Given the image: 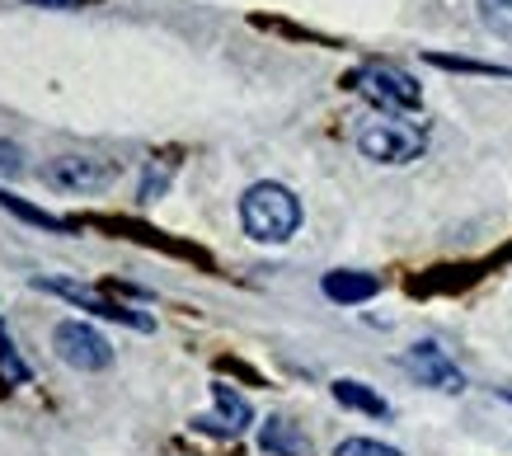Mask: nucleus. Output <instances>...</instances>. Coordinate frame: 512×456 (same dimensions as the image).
I'll list each match as a JSON object with an SVG mask.
<instances>
[{
    "label": "nucleus",
    "mask_w": 512,
    "mask_h": 456,
    "mask_svg": "<svg viewBox=\"0 0 512 456\" xmlns=\"http://www.w3.org/2000/svg\"><path fill=\"white\" fill-rule=\"evenodd\" d=\"M240 226L259 245H287L301 226V203L287 184H273V179L249 184L245 198H240Z\"/></svg>",
    "instance_id": "1"
},
{
    "label": "nucleus",
    "mask_w": 512,
    "mask_h": 456,
    "mask_svg": "<svg viewBox=\"0 0 512 456\" xmlns=\"http://www.w3.org/2000/svg\"><path fill=\"white\" fill-rule=\"evenodd\" d=\"M357 151L376 165H409L428 151V127L409 123L400 113H367L353 132Z\"/></svg>",
    "instance_id": "2"
},
{
    "label": "nucleus",
    "mask_w": 512,
    "mask_h": 456,
    "mask_svg": "<svg viewBox=\"0 0 512 456\" xmlns=\"http://www.w3.org/2000/svg\"><path fill=\"white\" fill-rule=\"evenodd\" d=\"M348 85H353L357 95L372 99L376 113H414L423 104V85L390 62L357 66V71H348Z\"/></svg>",
    "instance_id": "3"
},
{
    "label": "nucleus",
    "mask_w": 512,
    "mask_h": 456,
    "mask_svg": "<svg viewBox=\"0 0 512 456\" xmlns=\"http://www.w3.org/2000/svg\"><path fill=\"white\" fill-rule=\"evenodd\" d=\"M52 348H57V358L66 367H76V372H104L113 362V344L104 334L85 325V320H62L57 330H52Z\"/></svg>",
    "instance_id": "4"
},
{
    "label": "nucleus",
    "mask_w": 512,
    "mask_h": 456,
    "mask_svg": "<svg viewBox=\"0 0 512 456\" xmlns=\"http://www.w3.org/2000/svg\"><path fill=\"white\" fill-rule=\"evenodd\" d=\"M43 179L62 193H99L118 179V165L99 156H57L43 165Z\"/></svg>",
    "instance_id": "5"
},
{
    "label": "nucleus",
    "mask_w": 512,
    "mask_h": 456,
    "mask_svg": "<svg viewBox=\"0 0 512 456\" xmlns=\"http://www.w3.org/2000/svg\"><path fill=\"white\" fill-rule=\"evenodd\" d=\"M400 367L419 381V386H433V391H447V395L466 391V372H461V367L447 358V348H437L433 339H423V344L409 348L400 358Z\"/></svg>",
    "instance_id": "6"
},
{
    "label": "nucleus",
    "mask_w": 512,
    "mask_h": 456,
    "mask_svg": "<svg viewBox=\"0 0 512 456\" xmlns=\"http://www.w3.org/2000/svg\"><path fill=\"white\" fill-rule=\"evenodd\" d=\"M38 287H43V292H57V297H66V301H76V306L94 311L99 320H118V325H132V330H141V334L156 330V320H151V315L132 311V306H123V301L99 297V292H90V287H80V283H66V278H38Z\"/></svg>",
    "instance_id": "7"
},
{
    "label": "nucleus",
    "mask_w": 512,
    "mask_h": 456,
    "mask_svg": "<svg viewBox=\"0 0 512 456\" xmlns=\"http://www.w3.org/2000/svg\"><path fill=\"white\" fill-rule=\"evenodd\" d=\"M212 400H217V409H212V414H198V419H193V428H202V433H217V438H240V433L254 424V409H249V400L235 391V386L212 381Z\"/></svg>",
    "instance_id": "8"
},
{
    "label": "nucleus",
    "mask_w": 512,
    "mask_h": 456,
    "mask_svg": "<svg viewBox=\"0 0 512 456\" xmlns=\"http://www.w3.org/2000/svg\"><path fill=\"white\" fill-rule=\"evenodd\" d=\"M325 297L339 301V306H362V301H372L381 292V278L376 273H357V268H334L325 273Z\"/></svg>",
    "instance_id": "9"
},
{
    "label": "nucleus",
    "mask_w": 512,
    "mask_h": 456,
    "mask_svg": "<svg viewBox=\"0 0 512 456\" xmlns=\"http://www.w3.org/2000/svg\"><path fill=\"white\" fill-rule=\"evenodd\" d=\"M259 447H264L268 456H315V447H311V438L301 433V424L282 419V414L264 419V428H259Z\"/></svg>",
    "instance_id": "10"
},
{
    "label": "nucleus",
    "mask_w": 512,
    "mask_h": 456,
    "mask_svg": "<svg viewBox=\"0 0 512 456\" xmlns=\"http://www.w3.org/2000/svg\"><path fill=\"white\" fill-rule=\"evenodd\" d=\"M334 400H339L343 409H357V414H372V419H390V400L386 395H376L367 381H348L339 377L334 381Z\"/></svg>",
    "instance_id": "11"
},
{
    "label": "nucleus",
    "mask_w": 512,
    "mask_h": 456,
    "mask_svg": "<svg viewBox=\"0 0 512 456\" xmlns=\"http://www.w3.org/2000/svg\"><path fill=\"white\" fill-rule=\"evenodd\" d=\"M484 33H494L498 43H512V0H475Z\"/></svg>",
    "instance_id": "12"
},
{
    "label": "nucleus",
    "mask_w": 512,
    "mask_h": 456,
    "mask_svg": "<svg viewBox=\"0 0 512 456\" xmlns=\"http://www.w3.org/2000/svg\"><path fill=\"white\" fill-rule=\"evenodd\" d=\"M0 377H5V386H24V381L33 377L29 362L15 353V339H10V330H0Z\"/></svg>",
    "instance_id": "13"
},
{
    "label": "nucleus",
    "mask_w": 512,
    "mask_h": 456,
    "mask_svg": "<svg viewBox=\"0 0 512 456\" xmlns=\"http://www.w3.org/2000/svg\"><path fill=\"white\" fill-rule=\"evenodd\" d=\"M0 207H10V212H19V217H24V221H38V226H47V231H71V221L52 217V212H43V207L19 203V198H10V193H5V189H0Z\"/></svg>",
    "instance_id": "14"
},
{
    "label": "nucleus",
    "mask_w": 512,
    "mask_h": 456,
    "mask_svg": "<svg viewBox=\"0 0 512 456\" xmlns=\"http://www.w3.org/2000/svg\"><path fill=\"white\" fill-rule=\"evenodd\" d=\"M334 456H404V452L390 447V442H376V438H348L334 447Z\"/></svg>",
    "instance_id": "15"
},
{
    "label": "nucleus",
    "mask_w": 512,
    "mask_h": 456,
    "mask_svg": "<svg viewBox=\"0 0 512 456\" xmlns=\"http://www.w3.org/2000/svg\"><path fill=\"white\" fill-rule=\"evenodd\" d=\"M433 66H447V71H475V76H512L508 66H489V62H470V57H428Z\"/></svg>",
    "instance_id": "16"
},
{
    "label": "nucleus",
    "mask_w": 512,
    "mask_h": 456,
    "mask_svg": "<svg viewBox=\"0 0 512 456\" xmlns=\"http://www.w3.org/2000/svg\"><path fill=\"white\" fill-rule=\"evenodd\" d=\"M24 174V151L15 142H0V179H19Z\"/></svg>",
    "instance_id": "17"
},
{
    "label": "nucleus",
    "mask_w": 512,
    "mask_h": 456,
    "mask_svg": "<svg viewBox=\"0 0 512 456\" xmlns=\"http://www.w3.org/2000/svg\"><path fill=\"white\" fill-rule=\"evenodd\" d=\"M165 184H170V170H151L146 184H141V203H156L160 193H165Z\"/></svg>",
    "instance_id": "18"
},
{
    "label": "nucleus",
    "mask_w": 512,
    "mask_h": 456,
    "mask_svg": "<svg viewBox=\"0 0 512 456\" xmlns=\"http://www.w3.org/2000/svg\"><path fill=\"white\" fill-rule=\"evenodd\" d=\"M29 5H43V10H80L90 0H29Z\"/></svg>",
    "instance_id": "19"
},
{
    "label": "nucleus",
    "mask_w": 512,
    "mask_h": 456,
    "mask_svg": "<svg viewBox=\"0 0 512 456\" xmlns=\"http://www.w3.org/2000/svg\"><path fill=\"white\" fill-rule=\"evenodd\" d=\"M508 400H512V395H508Z\"/></svg>",
    "instance_id": "20"
}]
</instances>
